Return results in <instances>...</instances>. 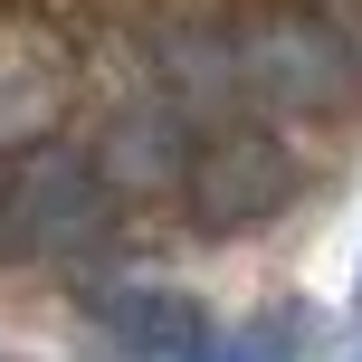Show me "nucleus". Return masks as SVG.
Returning <instances> with one entry per match:
<instances>
[{
  "instance_id": "2",
  "label": "nucleus",
  "mask_w": 362,
  "mask_h": 362,
  "mask_svg": "<svg viewBox=\"0 0 362 362\" xmlns=\"http://www.w3.org/2000/svg\"><path fill=\"white\" fill-rule=\"evenodd\" d=\"M286 191H296V172H286V153H276L267 134H229V144H210V153H200V172H191L200 219H219V229L267 219Z\"/></svg>"
},
{
  "instance_id": "4",
  "label": "nucleus",
  "mask_w": 362,
  "mask_h": 362,
  "mask_svg": "<svg viewBox=\"0 0 362 362\" xmlns=\"http://www.w3.org/2000/svg\"><path fill=\"white\" fill-rule=\"evenodd\" d=\"M76 210H95V172L57 163V153L29 163V181H19V219H29V238H67Z\"/></svg>"
},
{
  "instance_id": "3",
  "label": "nucleus",
  "mask_w": 362,
  "mask_h": 362,
  "mask_svg": "<svg viewBox=\"0 0 362 362\" xmlns=\"http://www.w3.org/2000/svg\"><path fill=\"white\" fill-rule=\"evenodd\" d=\"M95 315H105L115 344H134L144 362H191L200 344H210L200 305H191V296H163V286H124V296H105Z\"/></svg>"
},
{
  "instance_id": "1",
  "label": "nucleus",
  "mask_w": 362,
  "mask_h": 362,
  "mask_svg": "<svg viewBox=\"0 0 362 362\" xmlns=\"http://www.w3.org/2000/svg\"><path fill=\"white\" fill-rule=\"evenodd\" d=\"M229 86L267 105H325L353 86V38L325 19H257L229 38Z\"/></svg>"
}]
</instances>
